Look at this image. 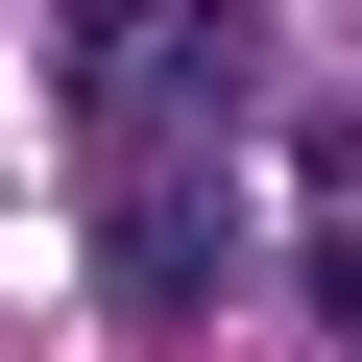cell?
Listing matches in <instances>:
<instances>
[{
    "instance_id": "7a4b0ae2",
    "label": "cell",
    "mask_w": 362,
    "mask_h": 362,
    "mask_svg": "<svg viewBox=\"0 0 362 362\" xmlns=\"http://www.w3.org/2000/svg\"><path fill=\"white\" fill-rule=\"evenodd\" d=\"M218 266H242L218 169H194V145H97V290H121V314H218Z\"/></svg>"
},
{
    "instance_id": "3957f363",
    "label": "cell",
    "mask_w": 362,
    "mask_h": 362,
    "mask_svg": "<svg viewBox=\"0 0 362 362\" xmlns=\"http://www.w3.org/2000/svg\"><path fill=\"white\" fill-rule=\"evenodd\" d=\"M314 338L362 362V218H314Z\"/></svg>"
},
{
    "instance_id": "6da1fadb",
    "label": "cell",
    "mask_w": 362,
    "mask_h": 362,
    "mask_svg": "<svg viewBox=\"0 0 362 362\" xmlns=\"http://www.w3.org/2000/svg\"><path fill=\"white\" fill-rule=\"evenodd\" d=\"M73 97H97V145H218L266 97V25L242 0H73Z\"/></svg>"
}]
</instances>
